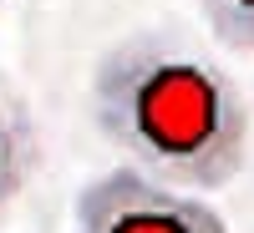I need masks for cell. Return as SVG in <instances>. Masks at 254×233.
Returning a JSON list of instances; mask_svg holds the SVG:
<instances>
[{"label": "cell", "instance_id": "cell-1", "mask_svg": "<svg viewBox=\"0 0 254 233\" xmlns=\"http://www.w3.org/2000/svg\"><path fill=\"white\" fill-rule=\"evenodd\" d=\"M92 122L147 178L214 193L249 157V101L239 81L173 36H127L92 71Z\"/></svg>", "mask_w": 254, "mask_h": 233}, {"label": "cell", "instance_id": "cell-2", "mask_svg": "<svg viewBox=\"0 0 254 233\" xmlns=\"http://www.w3.org/2000/svg\"><path fill=\"white\" fill-rule=\"evenodd\" d=\"M71 233H229V223L188 187H168L142 167H112L76 193Z\"/></svg>", "mask_w": 254, "mask_h": 233}, {"label": "cell", "instance_id": "cell-3", "mask_svg": "<svg viewBox=\"0 0 254 233\" xmlns=\"http://www.w3.org/2000/svg\"><path fill=\"white\" fill-rule=\"evenodd\" d=\"M36 162H41V147H36V132H31V117L10 96H0V218L26 193Z\"/></svg>", "mask_w": 254, "mask_h": 233}, {"label": "cell", "instance_id": "cell-4", "mask_svg": "<svg viewBox=\"0 0 254 233\" xmlns=\"http://www.w3.org/2000/svg\"><path fill=\"white\" fill-rule=\"evenodd\" d=\"M203 26L214 31L219 46L229 51H254V0H193Z\"/></svg>", "mask_w": 254, "mask_h": 233}]
</instances>
